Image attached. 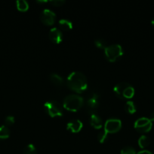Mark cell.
Here are the masks:
<instances>
[{
  "label": "cell",
  "mask_w": 154,
  "mask_h": 154,
  "mask_svg": "<svg viewBox=\"0 0 154 154\" xmlns=\"http://www.w3.org/2000/svg\"><path fill=\"white\" fill-rule=\"evenodd\" d=\"M95 45H96L97 48H101V49H105L107 48V43L102 38L97 39L95 41Z\"/></svg>",
  "instance_id": "obj_20"
},
{
  "label": "cell",
  "mask_w": 154,
  "mask_h": 154,
  "mask_svg": "<svg viewBox=\"0 0 154 154\" xmlns=\"http://www.w3.org/2000/svg\"><path fill=\"white\" fill-rule=\"evenodd\" d=\"M50 80L51 82L54 83L57 86H62L63 84V79L61 76L55 73H52L50 75Z\"/></svg>",
  "instance_id": "obj_14"
},
{
  "label": "cell",
  "mask_w": 154,
  "mask_h": 154,
  "mask_svg": "<svg viewBox=\"0 0 154 154\" xmlns=\"http://www.w3.org/2000/svg\"><path fill=\"white\" fill-rule=\"evenodd\" d=\"M121 154H136V151L134 148L130 146L123 147L121 150Z\"/></svg>",
  "instance_id": "obj_22"
},
{
  "label": "cell",
  "mask_w": 154,
  "mask_h": 154,
  "mask_svg": "<svg viewBox=\"0 0 154 154\" xmlns=\"http://www.w3.org/2000/svg\"><path fill=\"white\" fill-rule=\"evenodd\" d=\"M148 118H149V120H150L151 122H152V121H154V112L151 113L150 115H149V117H148Z\"/></svg>",
  "instance_id": "obj_26"
},
{
  "label": "cell",
  "mask_w": 154,
  "mask_h": 154,
  "mask_svg": "<svg viewBox=\"0 0 154 154\" xmlns=\"http://www.w3.org/2000/svg\"><path fill=\"white\" fill-rule=\"evenodd\" d=\"M17 8L21 11H26L29 8V4L25 0H18L16 2Z\"/></svg>",
  "instance_id": "obj_17"
},
{
  "label": "cell",
  "mask_w": 154,
  "mask_h": 154,
  "mask_svg": "<svg viewBox=\"0 0 154 154\" xmlns=\"http://www.w3.org/2000/svg\"><path fill=\"white\" fill-rule=\"evenodd\" d=\"M23 154H37V151L33 144H29L25 147L23 151Z\"/></svg>",
  "instance_id": "obj_19"
},
{
  "label": "cell",
  "mask_w": 154,
  "mask_h": 154,
  "mask_svg": "<svg viewBox=\"0 0 154 154\" xmlns=\"http://www.w3.org/2000/svg\"><path fill=\"white\" fill-rule=\"evenodd\" d=\"M137 154H152V153H151L150 151H149V150H141V151L138 152Z\"/></svg>",
  "instance_id": "obj_25"
},
{
  "label": "cell",
  "mask_w": 154,
  "mask_h": 154,
  "mask_svg": "<svg viewBox=\"0 0 154 154\" xmlns=\"http://www.w3.org/2000/svg\"><path fill=\"white\" fill-rule=\"evenodd\" d=\"M44 108L47 114L51 117H61L63 115V108L56 101H48L44 105Z\"/></svg>",
  "instance_id": "obj_4"
},
{
  "label": "cell",
  "mask_w": 154,
  "mask_h": 154,
  "mask_svg": "<svg viewBox=\"0 0 154 154\" xmlns=\"http://www.w3.org/2000/svg\"><path fill=\"white\" fill-rule=\"evenodd\" d=\"M5 123L6 126H11L14 123V117L13 116H8L5 119Z\"/></svg>",
  "instance_id": "obj_23"
},
{
  "label": "cell",
  "mask_w": 154,
  "mask_h": 154,
  "mask_svg": "<svg viewBox=\"0 0 154 154\" xmlns=\"http://www.w3.org/2000/svg\"><path fill=\"white\" fill-rule=\"evenodd\" d=\"M50 3L54 6H61L65 3V1L63 0H51L50 1Z\"/></svg>",
  "instance_id": "obj_24"
},
{
  "label": "cell",
  "mask_w": 154,
  "mask_h": 154,
  "mask_svg": "<svg viewBox=\"0 0 154 154\" xmlns=\"http://www.w3.org/2000/svg\"><path fill=\"white\" fill-rule=\"evenodd\" d=\"M82 123L79 120H73L67 123L66 129L69 131H70L71 132L77 133V132L81 131V129H82Z\"/></svg>",
  "instance_id": "obj_10"
},
{
  "label": "cell",
  "mask_w": 154,
  "mask_h": 154,
  "mask_svg": "<svg viewBox=\"0 0 154 154\" xmlns=\"http://www.w3.org/2000/svg\"><path fill=\"white\" fill-rule=\"evenodd\" d=\"M152 122L149 120L148 117H140L138 118L134 123V128L139 132H147L152 128Z\"/></svg>",
  "instance_id": "obj_5"
},
{
  "label": "cell",
  "mask_w": 154,
  "mask_h": 154,
  "mask_svg": "<svg viewBox=\"0 0 154 154\" xmlns=\"http://www.w3.org/2000/svg\"><path fill=\"white\" fill-rule=\"evenodd\" d=\"M106 58L110 62H115L123 54V50L121 45L118 44L109 45L104 49Z\"/></svg>",
  "instance_id": "obj_3"
},
{
  "label": "cell",
  "mask_w": 154,
  "mask_h": 154,
  "mask_svg": "<svg viewBox=\"0 0 154 154\" xmlns=\"http://www.w3.org/2000/svg\"><path fill=\"white\" fill-rule=\"evenodd\" d=\"M149 143H150V140L149 137L146 135H142L138 139V144L140 148H145L149 145Z\"/></svg>",
  "instance_id": "obj_16"
},
{
  "label": "cell",
  "mask_w": 154,
  "mask_h": 154,
  "mask_svg": "<svg viewBox=\"0 0 154 154\" xmlns=\"http://www.w3.org/2000/svg\"><path fill=\"white\" fill-rule=\"evenodd\" d=\"M66 84L70 90L81 93L88 88V81L85 75L79 72H73L69 74Z\"/></svg>",
  "instance_id": "obj_1"
},
{
  "label": "cell",
  "mask_w": 154,
  "mask_h": 154,
  "mask_svg": "<svg viewBox=\"0 0 154 154\" xmlns=\"http://www.w3.org/2000/svg\"><path fill=\"white\" fill-rule=\"evenodd\" d=\"M38 3H45L47 2V1H37Z\"/></svg>",
  "instance_id": "obj_27"
},
{
  "label": "cell",
  "mask_w": 154,
  "mask_h": 154,
  "mask_svg": "<svg viewBox=\"0 0 154 154\" xmlns=\"http://www.w3.org/2000/svg\"><path fill=\"white\" fill-rule=\"evenodd\" d=\"M84 104V99L77 95H69L63 100V108L69 111H79Z\"/></svg>",
  "instance_id": "obj_2"
},
{
  "label": "cell",
  "mask_w": 154,
  "mask_h": 154,
  "mask_svg": "<svg viewBox=\"0 0 154 154\" xmlns=\"http://www.w3.org/2000/svg\"><path fill=\"white\" fill-rule=\"evenodd\" d=\"M151 23H152V26H154V17L152 18V20H151Z\"/></svg>",
  "instance_id": "obj_28"
},
{
  "label": "cell",
  "mask_w": 154,
  "mask_h": 154,
  "mask_svg": "<svg viewBox=\"0 0 154 154\" xmlns=\"http://www.w3.org/2000/svg\"><path fill=\"white\" fill-rule=\"evenodd\" d=\"M125 110L128 114H134L136 112V106L131 101H128L125 105Z\"/></svg>",
  "instance_id": "obj_18"
},
{
  "label": "cell",
  "mask_w": 154,
  "mask_h": 154,
  "mask_svg": "<svg viewBox=\"0 0 154 154\" xmlns=\"http://www.w3.org/2000/svg\"><path fill=\"white\" fill-rule=\"evenodd\" d=\"M58 23L60 28L63 30H69L72 29V23L67 19H60Z\"/></svg>",
  "instance_id": "obj_13"
},
{
  "label": "cell",
  "mask_w": 154,
  "mask_h": 154,
  "mask_svg": "<svg viewBox=\"0 0 154 154\" xmlns=\"http://www.w3.org/2000/svg\"><path fill=\"white\" fill-rule=\"evenodd\" d=\"M48 36H49L50 40L56 44L60 43L63 40V33L60 29H58L56 27L50 29Z\"/></svg>",
  "instance_id": "obj_9"
},
{
  "label": "cell",
  "mask_w": 154,
  "mask_h": 154,
  "mask_svg": "<svg viewBox=\"0 0 154 154\" xmlns=\"http://www.w3.org/2000/svg\"><path fill=\"white\" fill-rule=\"evenodd\" d=\"M90 124L91 126L92 127L95 128V129H101V127L103 126L102 119H101V117L98 116L96 113H95V114H91L90 116Z\"/></svg>",
  "instance_id": "obj_12"
},
{
  "label": "cell",
  "mask_w": 154,
  "mask_h": 154,
  "mask_svg": "<svg viewBox=\"0 0 154 154\" xmlns=\"http://www.w3.org/2000/svg\"><path fill=\"white\" fill-rule=\"evenodd\" d=\"M107 135H108V134L106 132V131L104 130V129L101 131V132H100L98 135V141H99V142L100 143L105 142L106 140H107Z\"/></svg>",
  "instance_id": "obj_21"
},
{
  "label": "cell",
  "mask_w": 154,
  "mask_h": 154,
  "mask_svg": "<svg viewBox=\"0 0 154 154\" xmlns=\"http://www.w3.org/2000/svg\"><path fill=\"white\" fill-rule=\"evenodd\" d=\"M86 103H87V107L91 114H95V111L99 105V96L96 93H90Z\"/></svg>",
  "instance_id": "obj_8"
},
{
  "label": "cell",
  "mask_w": 154,
  "mask_h": 154,
  "mask_svg": "<svg viewBox=\"0 0 154 154\" xmlns=\"http://www.w3.org/2000/svg\"><path fill=\"white\" fill-rule=\"evenodd\" d=\"M40 20L44 24L51 26L54 23L56 20V14L50 9H45L40 14Z\"/></svg>",
  "instance_id": "obj_7"
},
{
  "label": "cell",
  "mask_w": 154,
  "mask_h": 154,
  "mask_svg": "<svg viewBox=\"0 0 154 154\" xmlns=\"http://www.w3.org/2000/svg\"><path fill=\"white\" fill-rule=\"evenodd\" d=\"M122 127V122L119 119H110L106 121L104 125V130L107 134L116 133L120 130Z\"/></svg>",
  "instance_id": "obj_6"
},
{
  "label": "cell",
  "mask_w": 154,
  "mask_h": 154,
  "mask_svg": "<svg viewBox=\"0 0 154 154\" xmlns=\"http://www.w3.org/2000/svg\"><path fill=\"white\" fill-rule=\"evenodd\" d=\"M10 136V129L6 126H0V139H7Z\"/></svg>",
  "instance_id": "obj_15"
},
{
  "label": "cell",
  "mask_w": 154,
  "mask_h": 154,
  "mask_svg": "<svg viewBox=\"0 0 154 154\" xmlns=\"http://www.w3.org/2000/svg\"><path fill=\"white\" fill-rule=\"evenodd\" d=\"M128 85H129V84L125 82H121L116 84L114 87V88H113V92L116 94V96L117 97L120 98V99H123L124 93H125V90H126Z\"/></svg>",
  "instance_id": "obj_11"
}]
</instances>
